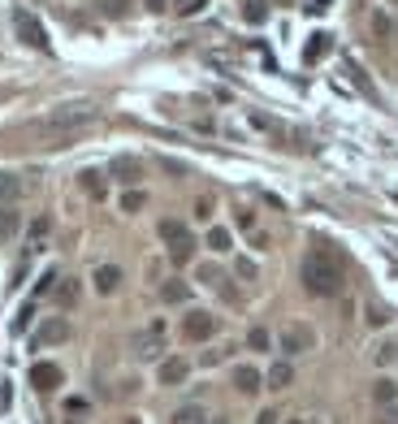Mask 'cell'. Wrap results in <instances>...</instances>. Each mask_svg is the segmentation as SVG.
Instances as JSON below:
<instances>
[{"label":"cell","instance_id":"cell-41","mask_svg":"<svg viewBox=\"0 0 398 424\" xmlns=\"http://www.w3.org/2000/svg\"><path fill=\"white\" fill-rule=\"evenodd\" d=\"M277 420H281L277 411H260V415H256V424H277Z\"/></svg>","mask_w":398,"mask_h":424},{"label":"cell","instance_id":"cell-18","mask_svg":"<svg viewBox=\"0 0 398 424\" xmlns=\"http://www.w3.org/2000/svg\"><path fill=\"white\" fill-rule=\"evenodd\" d=\"M169 424H208V415H204V407L187 403V407H178V411H174V420H169Z\"/></svg>","mask_w":398,"mask_h":424},{"label":"cell","instance_id":"cell-15","mask_svg":"<svg viewBox=\"0 0 398 424\" xmlns=\"http://www.w3.org/2000/svg\"><path fill=\"white\" fill-rule=\"evenodd\" d=\"M156 234L174 247V243H182V238H191V230H187V221H174V217H164L160 226H156Z\"/></svg>","mask_w":398,"mask_h":424},{"label":"cell","instance_id":"cell-1","mask_svg":"<svg viewBox=\"0 0 398 424\" xmlns=\"http://www.w3.org/2000/svg\"><path fill=\"white\" fill-rule=\"evenodd\" d=\"M303 286L316 299L342 295V255H337L329 243H320V247L308 251V260H303Z\"/></svg>","mask_w":398,"mask_h":424},{"label":"cell","instance_id":"cell-19","mask_svg":"<svg viewBox=\"0 0 398 424\" xmlns=\"http://www.w3.org/2000/svg\"><path fill=\"white\" fill-rule=\"evenodd\" d=\"M18 226H22V217H18L9 203H0V238H14V234H18Z\"/></svg>","mask_w":398,"mask_h":424},{"label":"cell","instance_id":"cell-25","mask_svg":"<svg viewBox=\"0 0 398 424\" xmlns=\"http://www.w3.org/2000/svg\"><path fill=\"white\" fill-rule=\"evenodd\" d=\"M191 255H195V238H182V243L169 247V260H174V264H187Z\"/></svg>","mask_w":398,"mask_h":424},{"label":"cell","instance_id":"cell-30","mask_svg":"<svg viewBox=\"0 0 398 424\" xmlns=\"http://www.w3.org/2000/svg\"><path fill=\"white\" fill-rule=\"evenodd\" d=\"M31 316H35V303H26V307H22V312L14 316V334H22V329L31 325Z\"/></svg>","mask_w":398,"mask_h":424},{"label":"cell","instance_id":"cell-24","mask_svg":"<svg viewBox=\"0 0 398 424\" xmlns=\"http://www.w3.org/2000/svg\"><path fill=\"white\" fill-rule=\"evenodd\" d=\"M243 18H247L251 26H260V22L268 18V5H264V0H247V5H243Z\"/></svg>","mask_w":398,"mask_h":424},{"label":"cell","instance_id":"cell-3","mask_svg":"<svg viewBox=\"0 0 398 424\" xmlns=\"http://www.w3.org/2000/svg\"><path fill=\"white\" fill-rule=\"evenodd\" d=\"M14 31H18V39H22L26 48H39V52H48V31L39 26V18H35V14L18 9V14H14Z\"/></svg>","mask_w":398,"mask_h":424},{"label":"cell","instance_id":"cell-4","mask_svg":"<svg viewBox=\"0 0 398 424\" xmlns=\"http://www.w3.org/2000/svg\"><path fill=\"white\" fill-rule=\"evenodd\" d=\"M212 334H216V316H212V312H199V307H195V312L182 316V338H187V342H208Z\"/></svg>","mask_w":398,"mask_h":424},{"label":"cell","instance_id":"cell-32","mask_svg":"<svg viewBox=\"0 0 398 424\" xmlns=\"http://www.w3.org/2000/svg\"><path fill=\"white\" fill-rule=\"evenodd\" d=\"M234 273H239L243 282H251V277H256V264H251V260H239V264H234Z\"/></svg>","mask_w":398,"mask_h":424},{"label":"cell","instance_id":"cell-14","mask_svg":"<svg viewBox=\"0 0 398 424\" xmlns=\"http://www.w3.org/2000/svg\"><path fill=\"white\" fill-rule=\"evenodd\" d=\"M78 186H83L91 199H104V195H108V182H104L100 169H83V174H78Z\"/></svg>","mask_w":398,"mask_h":424},{"label":"cell","instance_id":"cell-16","mask_svg":"<svg viewBox=\"0 0 398 424\" xmlns=\"http://www.w3.org/2000/svg\"><path fill=\"white\" fill-rule=\"evenodd\" d=\"M160 299H164V303H187V299H191V286H187L182 277H169V282L160 286Z\"/></svg>","mask_w":398,"mask_h":424},{"label":"cell","instance_id":"cell-28","mask_svg":"<svg viewBox=\"0 0 398 424\" xmlns=\"http://www.w3.org/2000/svg\"><path fill=\"white\" fill-rule=\"evenodd\" d=\"M385 321H389V312H385L381 303H368V325H372V329H381Z\"/></svg>","mask_w":398,"mask_h":424},{"label":"cell","instance_id":"cell-17","mask_svg":"<svg viewBox=\"0 0 398 424\" xmlns=\"http://www.w3.org/2000/svg\"><path fill=\"white\" fill-rule=\"evenodd\" d=\"M329 48H333V39H329V35H320V31H316V35H312V39H308V48H303V61H308V65H316V61H320V57H325V52H329Z\"/></svg>","mask_w":398,"mask_h":424},{"label":"cell","instance_id":"cell-44","mask_svg":"<svg viewBox=\"0 0 398 424\" xmlns=\"http://www.w3.org/2000/svg\"><path fill=\"white\" fill-rule=\"evenodd\" d=\"M178 5H187V0H178Z\"/></svg>","mask_w":398,"mask_h":424},{"label":"cell","instance_id":"cell-35","mask_svg":"<svg viewBox=\"0 0 398 424\" xmlns=\"http://www.w3.org/2000/svg\"><path fill=\"white\" fill-rule=\"evenodd\" d=\"M52 286H56V273H43V277H39V286H35V295H48Z\"/></svg>","mask_w":398,"mask_h":424},{"label":"cell","instance_id":"cell-12","mask_svg":"<svg viewBox=\"0 0 398 424\" xmlns=\"http://www.w3.org/2000/svg\"><path fill=\"white\" fill-rule=\"evenodd\" d=\"M91 282H95L100 295H112V290L122 286V269H117V264H100V269L91 273Z\"/></svg>","mask_w":398,"mask_h":424},{"label":"cell","instance_id":"cell-42","mask_svg":"<svg viewBox=\"0 0 398 424\" xmlns=\"http://www.w3.org/2000/svg\"><path fill=\"white\" fill-rule=\"evenodd\" d=\"M212 424H230V420H225V415H216V420H212Z\"/></svg>","mask_w":398,"mask_h":424},{"label":"cell","instance_id":"cell-29","mask_svg":"<svg viewBox=\"0 0 398 424\" xmlns=\"http://www.w3.org/2000/svg\"><path fill=\"white\" fill-rule=\"evenodd\" d=\"M104 14L108 18H126L130 14V0H104Z\"/></svg>","mask_w":398,"mask_h":424},{"label":"cell","instance_id":"cell-2","mask_svg":"<svg viewBox=\"0 0 398 424\" xmlns=\"http://www.w3.org/2000/svg\"><path fill=\"white\" fill-rule=\"evenodd\" d=\"M100 113L91 109V104H61V109H48L39 122H35V130L39 134H74V130H83V126H91Z\"/></svg>","mask_w":398,"mask_h":424},{"label":"cell","instance_id":"cell-13","mask_svg":"<svg viewBox=\"0 0 398 424\" xmlns=\"http://www.w3.org/2000/svg\"><path fill=\"white\" fill-rule=\"evenodd\" d=\"M290 381H295V368H290L286 359L273 364V368H268V377H264V386H268V390H290Z\"/></svg>","mask_w":398,"mask_h":424},{"label":"cell","instance_id":"cell-26","mask_svg":"<svg viewBox=\"0 0 398 424\" xmlns=\"http://www.w3.org/2000/svg\"><path fill=\"white\" fill-rule=\"evenodd\" d=\"M143 203H147V195H143V191H126V195H122V212H139Z\"/></svg>","mask_w":398,"mask_h":424},{"label":"cell","instance_id":"cell-8","mask_svg":"<svg viewBox=\"0 0 398 424\" xmlns=\"http://www.w3.org/2000/svg\"><path fill=\"white\" fill-rule=\"evenodd\" d=\"M160 338H164V321H152V325H147V329H143V334L135 338L139 355H143V359H156V355L164 351V346H160Z\"/></svg>","mask_w":398,"mask_h":424},{"label":"cell","instance_id":"cell-31","mask_svg":"<svg viewBox=\"0 0 398 424\" xmlns=\"http://www.w3.org/2000/svg\"><path fill=\"white\" fill-rule=\"evenodd\" d=\"M377 424H398V403H389V407H381V415H377Z\"/></svg>","mask_w":398,"mask_h":424},{"label":"cell","instance_id":"cell-20","mask_svg":"<svg viewBox=\"0 0 398 424\" xmlns=\"http://www.w3.org/2000/svg\"><path fill=\"white\" fill-rule=\"evenodd\" d=\"M52 295H56V303H61V307H74V299H78V282H74V277H70V282H61V277H56Z\"/></svg>","mask_w":398,"mask_h":424},{"label":"cell","instance_id":"cell-34","mask_svg":"<svg viewBox=\"0 0 398 424\" xmlns=\"http://www.w3.org/2000/svg\"><path fill=\"white\" fill-rule=\"evenodd\" d=\"M204 5H208V0H187V5H178V14H182V18H191V14H199Z\"/></svg>","mask_w":398,"mask_h":424},{"label":"cell","instance_id":"cell-22","mask_svg":"<svg viewBox=\"0 0 398 424\" xmlns=\"http://www.w3.org/2000/svg\"><path fill=\"white\" fill-rule=\"evenodd\" d=\"M372 398H377V407H389V403L398 398V386H394L389 377H381V381L372 386Z\"/></svg>","mask_w":398,"mask_h":424},{"label":"cell","instance_id":"cell-40","mask_svg":"<svg viewBox=\"0 0 398 424\" xmlns=\"http://www.w3.org/2000/svg\"><path fill=\"white\" fill-rule=\"evenodd\" d=\"M143 5H147L152 14H164V9H169V0H143Z\"/></svg>","mask_w":398,"mask_h":424},{"label":"cell","instance_id":"cell-27","mask_svg":"<svg viewBox=\"0 0 398 424\" xmlns=\"http://www.w3.org/2000/svg\"><path fill=\"white\" fill-rule=\"evenodd\" d=\"M268 342H273V338H268V329H260V325L247 334V346H251V351H268Z\"/></svg>","mask_w":398,"mask_h":424},{"label":"cell","instance_id":"cell-38","mask_svg":"<svg viewBox=\"0 0 398 424\" xmlns=\"http://www.w3.org/2000/svg\"><path fill=\"white\" fill-rule=\"evenodd\" d=\"M239 226H243V230H256V217H251V212H247V208L239 212Z\"/></svg>","mask_w":398,"mask_h":424},{"label":"cell","instance_id":"cell-36","mask_svg":"<svg viewBox=\"0 0 398 424\" xmlns=\"http://www.w3.org/2000/svg\"><path fill=\"white\" fill-rule=\"evenodd\" d=\"M195 217H199V221L212 217V199H199V203H195Z\"/></svg>","mask_w":398,"mask_h":424},{"label":"cell","instance_id":"cell-33","mask_svg":"<svg viewBox=\"0 0 398 424\" xmlns=\"http://www.w3.org/2000/svg\"><path fill=\"white\" fill-rule=\"evenodd\" d=\"M199 282H208V286H216V282H221V269H212V264H204V269H199Z\"/></svg>","mask_w":398,"mask_h":424},{"label":"cell","instance_id":"cell-9","mask_svg":"<svg viewBox=\"0 0 398 424\" xmlns=\"http://www.w3.org/2000/svg\"><path fill=\"white\" fill-rule=\"evenodd\" d=\"M31 386L35 390H56V386H61V368H56V364H48V359H39V364H31Z\"/></svg>","mask_w":398,"mask_h":424},{"label":"cell","instance_id":"cell-11","mask_svg":"<svg viewBox=\"0 0 398 424\" xmlns=\"http://www.w3.org/2000/svg\"><path fill=\"white\" fill-rule=\"evenodd\" d=\"M234 390H239V394H256V390H264V377L256 373L251 364H239V368H234Z\"/></svg>","mask_w":398,"mask_h":424},{"label":"cell","instance_id":"cell-45","mask_svg":"<svg viewBox=\"0 0 398 424\" xmlns=\"http://www.w3.org/2000/svg\"><path fill=\"white\" fill-rule=\"evenodd\" d=\"M389 5H398V0H389Z\"/></svg>","mask_w":398,"mask_h":424},{"label":"cell","instance_id":"cell-6","mask_svg":"<svg viewBox=\"0 0 398 424\" xmlns=\"http://www.w3.org/2000/svg\"><path fill=\"white\" fill-rule=\"evenodd\" d=\"M61 342H70V321L66 316H48L35 329V346H61Z\"/></svg>","mask_w":398,"mask_h":424},{"label":"cell","instance_id":"cell-5","mask_svg":"<svg viewBox=\"0 0 398 424\" xmlns=\"http://www.w3.org/2000/svg\"><path fill=\"white\" fill-rule=\"evenodd\" d=\"M277 342H281V351H286V355H303V351L316 346V334H312V325H286Z\"/></svg>","mask_w":398,"mask_h":424},{"label":"cell","instance_id":"cell-23","mask_svg":"<svg viewBox=\"0 0 398 424\" xmlns=\"http://www.w3.org/2000/svg\"><path fill=\"white\" fill-rule=\"evenodd\" d=\"M18 195H22V182L14 174H0V203H14Z\"/></svg>","mask_w":398,"mask_h":424},{"label":"cell","instance_id":"cell-37","mask_svg":"<svg viewBox=\"0 0 398 424\" xmlns=\"http://www.w3.org/2000/svg\"><path fill=\"white\" fill-rule=\"evenodd\" d=\"M66 411H74V415H83V411H87V398H70V403H66Z\"/></svg>","mask_w":398,"mask_h":424},{"label":"cell","instance_id":"cell-10","mask_svg":"<svg viewBox=\"0 0 398 424\" xmlns=\"http://www.w3.org/2000/svg\"><path fill=\"white\" fill-rule=\"evenodd\" d=\"M108 174H112V178H117L122 186H135V182L143 178V165L135 161V156H117V161H112V165H108Z\"/></svg>","mask_w":398,"mask_h":424},{"label":"cell","instance_id":"cell-21","mask_svg":"<svg viewBox=\"0 0 398 424\" xmlns=\"http://www.w3.org/2000/svg\"><path fill=\"white\" fill-rule=\"evenodd\" d=\"M230 230H225V226H212L208 230V251H216V255H225V251H230Z\"/></svg>","mask_w":398,"mask_h":424},{"label":"cell","instance_id":"cell-39","mask_svg":"<svg viewBox=\"0 0 398 424\" xmlns=\"http://www.w3.org/2000/svg\"><path fill=\"white\" fill-rule=\"evenodd\" d=\"M394 355H398V351H394V346H381V351H377V364H389V359H394Z\"/></svg>","mask_w":398,"mask_h":424},{"label":"cell","instance_id":"cell-7","mask_svg":"<svg viewBox=\"0 0 398 424\" xmlns=\"http://www.w3.org/2000/svg\"><path fill=\"white\" fill-rule=\"evenodd\" d=\"M187 373H191V364H187L182 355H169V359H160V368H156V381H160V386H182Z\"/></svg>","mask_w":398,"mask_h":424},{"label":"cell","instance_id":"cell-43","mask_svg":"<svg viewBox=\"0 0 398 424\" xmlns=\"http://www.w3.org/2000/svg\"><path fill=\"white\" fill-rule=\"evenodd\" d=\"M286 424H303V420H286Z\"/></svg>","mask_w":398,"mask_h":424}]
</instances>
